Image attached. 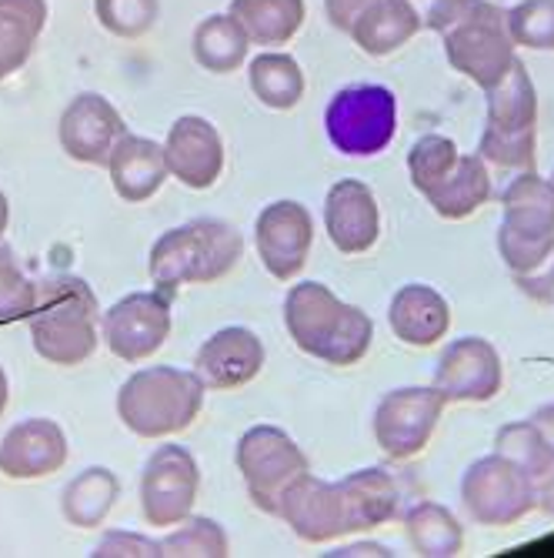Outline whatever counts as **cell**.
<instances>
[{
	"label": "cell",
	"mask_w": 554,
	"mask_h": 558,
	"mask_svg": "<svg viewBox=\"0 0 554 558\" xmlns=\"http://www.w3.org/2000/svg\"><path fill=\"white\" fill-rule=\"evenodd\" d=\"M284 325L300 351L337 368L358 365L374 341V322L368 312L341 301L321 281H300L287 291Z\"/></svg>",
	"instance_id": "cell-1"
},
{
	"label": "cell",
	"mask_w": 554,
	"mask_h": 558,
	"mask_svg": "<svg viewBox=\"0 0 554 558\" xmlns=\"http://www.w3.org/2000/svg\"><path fill=\"white\" fill-rule=\"evenodd\" d=\"M34 351L50 365L74 368L97 351L100 304L90 284L77 275H50L37 288L27 315Z\"/></svg>",
	"instance_id": "cell-2"
},
{
	"label": "cell",
	"mask_w": 554,
	"mask_h": 558,
	"mask_svg": "<svg viewBox=\"0 0 554 558\" xmlns=\"http://www.w3.org/2000/svg\"><path fill=\"white\" fill-rule=\"evenodd\" d=\"M244 238L221 218H197L164 231L150 247V281L168 298L184 284H211L237 268Z\"/></svg>",
	"instance_id": "cell-3"
},
{
	"label": "cell",
	"mask_w": 554,
	"mask_h": 558,
	"mask_svg": "<svg viewBox=\"0 0 554 558\" xmlns=\"http://www.w3.org/2000/svg\"><path fill=\"white\" fill-rule=\"evenodd\" d=\"M205 381L197 372L155 365L134 372L118 391V418L137 438H171L194 425L205 409Z\"/></svg>",
	"instance_id": "cell-4"
},
{
	"label": "cell",
	"mask_w": 554,
	"mask_h": 558,
	"mask_svg": "<svg viewBox=\"0 0 554 558\" xmlns=\"http://www.w3.org/2000/svg\"><path fill=\"white\" fill-rule=\"evenodd\" d=\"M444 58L458 74L475 81L481 90H491L518 61V47L508 31V11L475 0V4L451 24L444 34Z\"/></svg>",
	"instance_id": "cell-5"
},
{
	"label": "cell",
	"mask_w": 554,
	"mask_h": 558,
	"mask_svg": "<svg viewBox=\"0 0 554 558\" xmlns=\"http://www.w3.org/2000/svg\"><path fill=\"white\" fill-rule=\"evenodd\" d=\"M328 141L344 158H374L397 134V100L384 84H347L324 108Z\"/></svg>",
	"instance_id": "cell-6"
},
{
	"label": "cell",
	"mask_w": 554,
	"mask_h": 558,
	"mask_svg": "<svg viewBox=\"0 0 554 558\" xmlns=\"http://www.w3.org/2000/svg\"><path fill=\"white\" fill-rule=\"evenodd\" d=\"M538 478H531L521 465L508 462L505 454H484L471 462L461 478V501L471 522L488 529L518 525L525 515L538 509Z\"/></svg>",
	"instance_id": "cell-7"
},
{
	"label": "cell",
	"mask_w": 554,
	"mask_h": 558,
	"mask_svg": "<svg viewBox=\"0 0 554 558\" xmlns=\"http://www.w3.org/2000/svg\"><path fill=\"white\" fill-rule=\"evenodd\" d=\"M237 472L244 478V488L250 501L258 505L264 515H278V505L284 488L308 472L305 451L294 445V438L274 425H255L247 428L234 451Z\"/></svg>",
	"instance_id": "cell-8"
},
{
	"label": "cell",
	"mask_w": 554,
	"mask_h": 558,
	"mask_svg": "<svg viewBox=\"0 0 554 558\" xmlns=\"http://www.w3.org/2000/svg\"><path fill=\"white\" fill-rule=\"evenodd\" d=\"M200 469L181 445H161L147 459L140 475V515L150 529L181 525L197 501Z\"/></svg>",
	"instance_id": "cell-9"
},
{
	"label": "cell",
	"mask_w": 554,
	"mask_h": 558,
	"mask_svg": "<svg viewBox=\"0 0 554 558\" xmlns=\"http://www.w3.org/2000/svg\"><path fill=\"white\" fill-rule=\"evenodd\" d=\"M444 395L431 388H394L374 409V441L384 454L408 462L421 454L444 415Z\"/></svg>",
	"instance_id": "cell-10"
},
{
	"label": "cell",
	"mask_w": 554,
	"mask_h": 558,
	"mask_svg": "<svg viewBox=\"0 0 554 558\" xmlns=\"http://www.w3.org/2000/svg\"><path fill=\"white\" fill-rule=\"evenodd\" d=\"M100 338L121 362H144L171 338V298L155 291H134L100 318Z\"/></svg>",
	"instance_id": "cell-11"
},
{
	"label": "cell",
	"mask_w": 554,
	"mask_h": 558,
	"mask_svg": "<svg viewBox=\"0 0 554 558\" xmlns=\"http://www.w3.org/2000/svg\"><path fill=\"white\" fill-rule=\"evenodd\" d=\"M315 244V218L300 201H274L258 215L255 247L258 258L278 281H294L308 265Z\"/></svg>",
	"instance_id": "cell-12"
},
{
	"label": "cell",
	"mask_w": 554,
	"mask_h": 558,
	"mask_svg": "<svg viewBox=\"0 0 554 558\" xmlns=\"http://www.w3.org/2000/svg\"><path fill=\"white\" fill-rule=\"evenodd\" d=\"M127 134V124L121 111L111 105L104 94H77L61 114L58 137L64 155L90 165V168H108L114 144Z\"/></svg>",
	"instance_id": "cell-13"
},
{
	"label": "cell",
	"mask_w": 554,
	"mask_h": 558,
	"mask_svg": "<svg viewBox=\"0 0 554 558\" xmlns=\"http://www.w3.org/2000/svg\"><path fill=\"white\" fill-rule=\"evenodd\" d=\"M501 385H505V365L488 338L468 335L441 351L434 388L444 401H491Z\"/></svg>",
	"instance_id": "cell-14"
},
{
	"label": "cell",
	"mask_w": 554,
	"mask_h": 558,
	"mask_svg": "<svg viewBox=\"0 0 554 558\" xmlns=\"http://www.w3.org/2000/svg\"><path fill=\"white\" fill-rule=\"evenodd\" d=\"M278 519L291 525V532L308 545H328L347 535V515L337 482H324L311 472L297 475L278 505Z\"/></svg>",
	"instance_id": "cell-15"
},
{
	"label": "cell",
	"mask_w": 554,
	"mask_h": 558,
	"mask_svg": "<svg viewBox=\"0 0 554 558\" xmlns=\"http://www.w3.org/2000/svg\"><path fill=\"white\" fill-rule=\"evenodd\" d=\"M164 158L171 178L190 191H208L224 174V141L208 118L184 114L168 131Z\"/></svg>",
	"instance_id": "cell-16"
},
{
	"label": "cell",
	"mask_w": 554,
	"mask_h": 558,
	"mask_svg": "<svg viewBox=\"0 0 554 558\" xmlns=\"http://www.w3.org/2000/svg\"><path fill=\"white\" fill-rule=\"evenodd\" d=\"M324 228L341 255H368L381 238L378 197L365 181L344 178L324 197Z\"/></svg>",
	"instance_id": "cell-17"
},
{
	"label": "cell",
	"mask_w": 554,
	"mask_h": 558,
	"mask_svg": "<svg viewBox=\"0 0 554 558\" xmlns=\"http://www.w3.org/2000/svg\"><path fill=\"white\" fill-rule=\"evenodd\" d=\"M261 368H264V344L255 331L241 325L214 331L200 344L197 362H194V372L200 375V381L214 391L244 388L261 375Z\"/></svg>",
	"instance_id": "cell-18"
},
{
	"label": "cell",
	"mask_w": 554,
	"mask_h": 558,
	"mask_svg": "<svg viewBox=\"0 0 554 558\" xmlns=\"http://www.w3.org/2000/svg\"><path fill=\"white\" fill-rule=\"evenodd\" d=\"M67 435L50 418L17 422L0 438V472L17 482L47 478L67 465Z\"/></svg>",
	"instance_id": "cell-19"
},
{
	"label": "cell",
	"mask_w": 554,
	"mask_h": 558,
	"mask_svg": "<svg viewBox=\"0 0 554 558\" xmlns=\"http://www.w3.org/2000/svg\"><path fill=\"white\" fill-rule=\"evenodd\" d=\"M108 174H111V187L118 191V197H124L127 205H144V201L155 197L161 184L168 181L164 144L150 137H137V134H124L111 150Z\"/></svg>",
	"instance_id": "cell-20"
},
{
	"label": "cell",
	"mask_w": 554,
	"mask_h": 558,
	"mask_svg": "<svg viewBox=\"0 0 554 558\" xmlns=\"http://www.w3.org/2000/svg\"><path fill=\"white\" fill-rule=\"evenodd\" d=\"M387 325L401 344L431 348L451 328V304L431 284H405L391 298Z\"/></svg>",
	"instance_id": "cell-21"
},
{
	"label": "cell",
	"mask_w": 554,
	"mask_h": 558,
	"mask_svg": "<svg viewBox=\"0 0 554 558\" xmlns=\"http://www.w3.org/2000/svg\"><path fill=\"white\" fill-rule=\"evenodd\" d=\"M347 515V535L371 532L378 525H387L401 512V485L387 469H361L350 472L337 482Z\"/></svg>",
	"instance_id": "cell-22"
},
{
	"label": "cell",
	"mask_w": 554,
	"mask_h": 558,
	"mask_svg": "<svg viewBox=\"0 0 554 558\" xmlns=\"http://www.w3.org/2000/svg\"><path fill=\"white\" fill-rule=\"evenodd\" d=\"M501 218L497 234H512L521 241L554 238V184L538 178L534 171H521L501 191Z\"/></svg>",
	"instance_id": "cell-23"
},
{
	"label": "cell",
	"mask_w": 554,
	"mask_h": 558,
	"mask_svg": "<svg viewBox=\"0 0 554 558\" xmlns=\"http://www.w3.org/2000/svg\"><path fill=\"white\" fill-rule=\"evenodd\" d=\"M488 94V134L497 137H534L538 134V90L521 61L501 77Z\"/></svg>",
	"instance_id": "cell-24"
},
{
	"label": "cell",
	"mask_w": 554,
	"mask_h": 558,
	"mask_svg": "<svg viewBox=\"0 0 554 558\" xmlns=\"http://www.w3.org/2000/svg\"><path fill=\"white\" fill-rule=\"evenodd\" d=\"M491 194H494L491 168L481 161V155H461L455 171H451L431 194H424V201L438 218L465 221L488 205Z\"/></svg>",
	"instance_id": "cell-25"
},
{
	"label": "cell",
	"mask_w": 554,
	"mask_h": 558,
	"mask_svg": "<svg viewBox=\"0 0 554 558\" xmlns=\"http://www.w3.org/2000/svg\"><path fill=\"white\" fill-rule=\"evenodd\" d=\"M347 34L365 54L387 58L405 47L415 34H421V24L405 0H374V4H368L358 14V21L350 24Z\"/></svg>",
	"instance_id": "cell-26"
},
{
	"label": "cell",
	"mask_w": 554,
	"mask_h": 558,
	"mask_svg": "<svg viewBox=\"0 0 554 558\" xmlns=\"http://www.w3.org/2000/svg\"><path fill=\"white\" fill-rule=\"evenodd\" d=\"M47 27V0H0V81L17 74Z\"/></svg>",
	"instance_id": "cell-27"
},
{
	"label": "cell",
	"mask_w": 554,
	"mask_h": 558,
	"mask_svg": "<svg viewBox=\"0 0 554 558\" xmlns=\"http://www.w3.org/2000/svg\"><path fill=\"white\" fill-rule=\"evenodd\" d=\"M247 50H250V37L231 11L205 17L190 37L194 61L211 74H234L237 68H244Z\"/></svg>",
	"instance_id": "cell-28"
},
{
	"label": "cell",
	"mask_w": 554,
	"mask_h": 558,
	"mask_svg": "<svg viewBox=\"0 0 554 558\" xmlns=\"http://www.w3.org/2000/svg\"><path fill=\"white\" fill-rule=\"evenodd\" d=\"M118 498H121L118 475L104 465H94V469H84L64 488L61 512H64L67 525H74V529H97V525H104Z\"/></svg>",
	"instance_id": "cell-29"
},
{
	"label": "cell",
	"mask_w": 554,
	"mask_h": 558,
	"mask_svg": "<svg viewBox=\"0 0 554 558\" xmlns=\"http://www.w3.org/2000/svg\"><path fill=\"white\" fill-rule=\"evenodd\" d=\"M231 14L247 31L250 44L281 47L305 27L308 8L305 0H231Z\"/></svg>",
	"instance_id": "cell-30"
},
{
	"label": "cell",
	"mask_w": 554,
	"mask_h": 558,
	"mask_svg": "<svg viewBox=\"0 0 554 558\" xmlns=\"http://www.w3.org/2000/svg\"><path fill=\"white\" fill-rule=\"evenodd\" d=\"M247 84L255 90V97L271 111H291L300 105L305 97V71L291 54H281V50H264L247 68Z\"/></svg>",
	"instance_id": "cell-31"
},
{
	"label": "cell",
	"mask_w": 554,
	"mask_h": 558,
	"mask_svg": "<svg viewBox=\"0 0 554 558\" xmlns=\"http://www.w3.org/2000/svg\"><path fill=\"white\" fill-rule=\"evenodd\" d=\"M405 535L418 555L428 558H451L465 548V525L458 515L438 501H418L405 515Z\"/></svg>",
	"instance_id": "cell-32"
},
{
	"label": "cell",
	"mask_w": 554,
	"mask_h": 558,
	"mask_svg": "<svg viewBox=\"0 0 554 558\" xmlns=\"http://www.w3.org/2000/svg\"><path fill=\"white\" fill-rule=\"evenodd\" d=\"M461 158L458 144L444 137V134H424L415 141V147L408 150V174L418 194H431L451 171H455Z\"/></svg>",
	"instance_id": "cell-33"
},
{
	"label": "cell",
	"mask_w": 554,
	"mask_h": 558,
	"mask_svg": "<svg viewBox=\"0 0 554 558\" xmlns=\"http://www.w3.org/2000/svg\"><path fill=\"white\" fill-rule=\"evenodd\" d=\"M494 451L505 454L508 462L521 465L531 478H544L554 462H551V451L541 438V432L534 428V422H508L501 425L497 435H494Z\"/></svg>",
	"instance_id": "cell-34"
},
{
	"label": "cell",
	"mask_w": 554,
	"mask_h": 558,
	"mask_svg": "<svg viewBox=\"0 0 554 558\" xmlns=\"http://www.w3.org/2000/svg\"><path fill=\"white\" fill-rule=\"evenodd\" d=\"M97 24L121 40H137L161 17V0H94Z\"/></svg>",
	"instance_id": "cell-35"
},
{
	"label": "cell",
	"mask_w": 554,
	"mask_h": 558,
	"mask_svg": "<svg viewBox=\"0 0 554 558\" xmlns=\"http://www.w3.org/2000/svg\"><path fill=\"white\" fill-rule=\"evenodd\" d=\"M508 31L515 47L554 50V0H521L508 11Z\"/></svg>",
	"instance_id": "cell-36"
},
{
	"label": "cell",
	"mask_w": 554,
	"mask_h": 558,
	"mask_svg": "<svg viewBox=\"0 0 554 558\" xmlns=\"http://www.w3.org/2000/svg\"><path fill=\"white\" fill-rule=\"evenodd\" d=\"M231 542L227 532L205 515H187L181 522L177 532H171V538H164V555H200V558H221L227 555Z\"/></svg>",
	"instance_id": "cell-37"
},
{
	"label": "cell",
	"mask_w": 554,
	"mask_h": 558,
	"mask_svg": "<svg viewBox=\"0 0 554 558\" xmlns=\"http://www.w3.org/2000/svg\"><path fill=\"white\" fill-rule=\"evenodd\" d=\"M34 301H37V288L21 271L14 251L8 244H0V325L27 318L34 312Z\"/></svg>",
	"instance_id": "cell-38"
},
{
	"label": "cell",
	"mask_w": 554,
	"mask_h": 558,
	"mask_svg": "<svg viewBox=\"0 0 554 558\" xmlns=\"http://www.w3.org/2000/svg\"><path fill=\"white\" fill-rule=\"evenodd\" d=\"M478 155L488 168L494 171H512V174H521V171H534V161H538V134L534 137H497V134H481V144H478Z\"/></svg>",
	"instance_id": "cell-39"
},
{
	"label": "cell",
	"mask_w": 554,
	"mask_h": 558,
	"mask_svg": "<svg viewBox=\"0 0 554 558\" xmlns=\"http://www.w3.org/2000/svg\"><path fill=\"white\" fill-rule=\"evenodd\" d=\"M405 4L415 11L421 31H434V34H444L451 24H455L475 0H405Z\"/></svg>",
	"instance_id": "cell-40"
},
{
	"label": "cell",
	"mask_w": 554,
	"mask_h": 558,
	"mask_svg": "<svg viewBox=\"0 0 554 558\" xmlns=\"http://www.w3.org/2000/svg\"><path fill=\"white\" fill-rule=\"evenodd\" d=\"M97 558H108V555H164V542H155V538H144V535H131V532H111L104 535L94 548Z\"/></svg>",
	"instance_id": "cell-41"
},
{
	"label": "cell",
	"mask_w": 554,
	"mask_h": 558,
	"mask_svg": "<svg viewBox=\"0 0 554 558\" xmlns=\"http://www.w3.org/2000/svg\"><path fill=\"white\" fill-rule=\"evenodd\" d=\"M374 4V0H324V14H328V24L341 34L350 31V24L358 21V14Z\"/></svg>",
	"instance_id": "cell-42"
},
{
	"label": "cell",
	"mask_w": 554,
	"mask_h": 558,
	"mask_svg": "<svg viewBox=\"0 0 554 558\" xmlns=\"http://www.w3.org/2000/svg\"><path fill=\"white\" fill-rule=\"evenodd\" d=\"M531 422H534V428L541 432V438H544V445H547V451H551V462H554V401L544 404V409H538V412L531 415Z\"/></svg>",
	"instance_id": "cell-43"
},
{
	"label": "cell",
	"mask_w": 554,
	"mask_h": 558,
	"mask_svg": "<svg viewBox=\"0 0 554 558\" xmlns=\"http://www.w3.org/2000/svg\"><path fill=\"white\" fill-rule=\"evenodd\" d=\"M538 509H541L547 519H554V472H547V475L541 478V488H538Z\"/></svg>",
	"instance_id": "cell-44"
},
{
	"label": "cell",
	"mask_w": 554,
	"mask_h": 558,
	"mask_svg": "<svg viewBox=\"0 0 554 558\" xmlns=\"http://www.w3.org/2000/svg\"><path fill=\"white\" fill-rule=\"evenodd\" d=\"M331 555H337V558H344V555H391V548L387 545H374V542H358V545H341Z\"/></svg>",
	"instance_id": "cell-45"
},
{
	"label": "cell",
	"mask_w": 554,
	"mask_h": 558,
	"mask_svg": "<svg viewBox=\"0 0 554 558\" xmlns=\"http://www.w3.org/2000/svg\"><path fill=\"white\" fill-rule=\"evenodd\" d=\"M8 398H11V385H8L4 368H0V418H4V412H8Z\"/></svg>",
	"instance_id": "cell-46"
},
{
	"label": "cell",
	"mask_w": 554,
	"mask_h": 558,
	"mask_svg": "<svg viewBox=\"0 0 554 558\" xmlns=\"http://www.w3.org/2000/svg\"><path fill=\"white\" fill-rule=\"evenodd\" d=\"M8 225H11V205H8V197H4V191H0V238H4Z\"/></svg>",
	"instance_id": "cell-47"
},
{
	"label": "cell",
	"mask_w": 554,
	"mask_h": 558,
	"mask_svg": "<svg viewBox=\"0 0 554 558\" xmlns=\"http://www.w3.org/2000/svg\"><path fill=\"white\" fill-rule=\"evenodd\" d=\"M551 184H554V174H551Z\"/></svg>",
	"instance_id": "cell-48"
}]
</instances>
